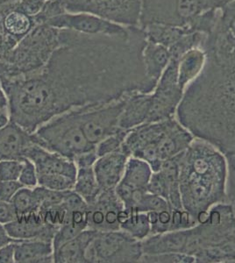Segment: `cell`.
I'll list each match as a JSON object with an SVG mask.
<instances>
[{"instance_id":"obj_41","label":"cell","mask_w":235,"mask_h":263,"mask_svg":"<svg viewBox=\"0 0 235 263\" xmlns=\"http://www.w3.org/2000/svg\"><path fill=\"white\" fill-rule=\"evenodd\" d=\"M10 120L11 119L9 112L0 111V128H3L4 126H6L10 122Z\"/></svg>"},{"instance_id":"obj_30","label":"cell","mask_w":235,"mask_h":263,"mask_svg":"<svg viewBox=\"0 0 235 263\" xmlns=\"http://www.w3.org/2000/svg\"><path fill=\"white\" fill-rule=\"evenodd\" d=\"M129 130L119 129L115 134L108 136L97 144L96 153L98 157L105 156L111 153L118 152L122 148L123 143Z\"/></svg>"},{"instance_id":"obj_3","label":"cell","mask_w":235,"mask_h":263,"mask_svg":"<svg viewBox=\"0 0 235 263\" xmlns=\"http://www.w3.org/2000/svg\"><path fill=\"white\" fill-rule=\"evenodd\" d=\"M182 254L197 263H235V212L229 203L211 207L206 218L183 230Z\"/></svg>"},{"instance_id":"obj_10","label":"cell","mask_w":235,"mask_h":263,"mask_svg":"<svg viewBox=\"0 0 235 263\" xmlns=\"http://www.w3.org/2000/svg\"><path fill=\"white\" fill-rule=\"evenodd\" d=\"M184 93L178 84L177 59L172 58L151 92L152 105L148 123L174 118Z\"/></svg>"},{"instance_id":"obj_15","label":"cell","mask_w":235,"mask_h":263,"mask_svg":"<svg viewBox=\"0 0 235 263\" xmlns=\"http://www.w3.org/2000/svg\"><path fill=\"white\" fill-rule=\"evenodd\" d=\"M33 162L38 175H63L76 180L78 167L74 161L51 152L37 144L28 147L23 155Z\"/></svg>"},{"instance_id":"obj_21","label":"cell","mask_w":235,"mask_h":263,"mask_svg":"<svg viewBox=\"0 0 235 263\" xmlns=\"http://www.w3.org/2000/svg\"><path fill=\"white\" fill-rule=\"evenodd\" d=\"M37 24L34 17L18 9L12 3L0 7V26L8 35L18 42Z\"/></svg>"},{"instance_id":"obj_4","label":"cell","mask_w":235,"mask_h":263,"mask_svg":"<svg viewBox=\"0 0 235 263\" xmlns=\"http://www.w3.org/2000/svg\"><path fill=\"white\" fill-rule=\"evenodd\" d=\"M59 28L36 25L0 64V78L31 75L42 69L60 45Z\"/></svg>"},{"instance_id":"obj_9","label":"cell","mask_w":235,"mask_h":263,"mask_svg":"<svg viewBox=\"0 0 235 263\" xmlns=\"http://www.w3.org/2000/svg\"><path fill=\"white\" fill-rule=\"evenodd\" d=\"M125 96L107 104L78 109L83 133L91 143L97 144L119 131V119L125 105Z\"/></svg>"},{"instance_id":"obj_38","label":"cell","mask_w":235,"mask_h":263,"mask_svg":"<svg viewBox=\"0 0 235 263\" xmlns=\"http://www.w3.org/2000/svg\"><path fill=\"white\" fill-rule=\"evenodd\" d=\"M15 243H10L0 248V263L15 262Z\"/></svg>"},{"instance_id":"obj_39","label":"cell","mask_w":235,"mask_h":263,"mask_svg":"<svg viewBox=\"0 0 235 263\" xmlns=\"http://www.w3.org/2000/svg\"><path fill=\"white\" fill-rule=\"evenodd\" d=\"M13 242H19V240L12 239L7 233L5 224L0 223V248H3L4 246Z\"/></svg>"},{"instance_id":"obj_26","label":"cell","mask_w":235,"mask_h":263,"mask_svg":"<svg viewBox=\"0 0 235 263\" xmlns=\"http://www.w3.org/2000/svg\"><path fill=\"white\" fill-rule=\"evenodd\" d=\"M147 41L155 42L170 48L186 33H191L188 27H176L171 25L150 24L142 28Z\"/></svg>"},{"instance_id":"obj_28","label":"cell","mask_w":235,"mask_h":263,"mask_svg":"<svg viewBox=\"0 0 235 263\" xmlns=\"http://www.w3.org/2000/svg\"><path fill=\"white\" fill-rule=\"evenodd\" d=\"M120 230L142 241L151 235V224L148 213L126 211L125 218L120 223Z\"/></svg>"},{"instance_id":"obj_6","label":"cell","mask_w":235,"mask_h":263,"mask_svg":"<svg viewBox=\"0 0 235 263\" xmlns=\"http://www.w3.org/2000/svg\"><path fill=\"white\" fill-rule=\"evenodd\" d=\"M218 8L214 0H141L139 27L164 24L189 27L195 18Z\"/></svg>"},{"instance_id":"obj_1","label":"cell","mask_w":235,"mask_h":263,"mask_svg":"<svg viewBox=\"0 0 235 263\" xmlns=\"http://www.w3.org/2000/svg\"><path fill=\"white\" fill-rule=\"evenodd\" d=\"M60 45L33 74L1 78L10 119L33 134L67 111L107 104L130 93H151L142 62L146 35H88L60 29Z\"/></svg>"},{"instance_id":"obj_34","label":"cell","mask_w":235,"mask_h":263,"mask_svg":"<svg viewBox=\"0 0 235 263\" xmlns=\"http://www.w3.org/2000/svg\"><path fill=\"white\" fill-rule=\"evenodd\" d=\"M23 167V158L21 160L0 161V182L19 181Z\"/></svg>"},{"instance_id":"obj_37","label":"cell","mask_w":235,"mask_h":263,"mask_svg":"<svg viewBox=\"0 0 235 263\" xmlns=\"http://www.w3.org/2000/svg\"><path fill=\"white\" fill-rule=\"evenodd\" d=\"M18 218V214L11 202L0 201V223L8 224Z\"/></svg>"},{"instance_id":"obj_40","label":"cell","mask_w":235,"mask_h":263,"mask_svg":"<svg viewBox=\"0 0 235 263\" xmlns=\"http://www.w3.org/2000/svg\"><path fill=\"white\" fill-rule=\"evenodd\" d=\"M0 111L9 112V100L0 80Z\"/></svg>"},{"instance_id":"obj_23","label":"cell","mask_w":235,"mask_h":263,"mask_svg":"<svg viewBox=\"0 0 235 263\" xmlns=\"http://www.w3.org/2000/svg\"><path fill=\"white\" fill-rule=\"evenodd\" d=\"M207 54L204 48H192L177 59V78L179 86L185 90L198 78L206 67Z\"/></svg>"},{"instance_id":"obj_32","label":"cell","mask_w":235,"mask_h":263,"mask_svg":"<svg viewBox=\"0 0 235 263\" xmlns=\"http://www.w3.org/2000/svg\"><path fill=\"white\" fill-rule=\"evenodd\" d=\"M38 184L45 188L65 192L74 190L76 180L63 176V175H38Z\"/></svg>"},{"instance_id":"obj_29","label":"cell","mask_w":235,"mask_h":263,"mask_svg":"<svg viewBox=\"0 0 235 263\" xmlns=\"http://www.w3.org/2000/svg\"><path fill=\"white\" fill-rule=\"evenodd\" d=\"M11 203L14 207L18 216L36 213L39 211V204L36 199L33 188L22 187L12 197Z\"/></svg>"},{"instance_id":"obj_2","label":"cell","mask_w":235,"mask_h":263,"mask_svg":"<svg viewBox=\"0 0 235 263\" xmlns=\"http://www.w3.org/2000/svg\"><path fill=\"white\" fill-rule=\"evenodd\" d=\"M228 164L223 153L208 141L195 138L179 155L182 206L197 223L211 207L227 199Z\"/></svg>"},{"instance_id":"obj_11","label":"cell","mask_w":235,"mask_h":263,"mask_svg":"<svg viewBox=\"0 0 235 263\" xmlns=\"http://www.w3.org/2000/svg\"><path fill=\"white\" fill-rule=\"evenodd\" d=\"M45 23L88 35H123L131 27L86 12H63Z\"/></svg>"},{"instance_id":"obj_33","label":"cell","mask_w":235,"mask_h":263,"mask_svg":"<svg viewBox=\"0 0 235 263\" xmlns=\"http://www.w3.org/2000/svg\"><path fill=\"white\" fill-rule=\"evenodd\" d=\"M140 262L147 263H194L191 255L179 253L170 254H143Z\"/></svg>"},{"instance_id":"obj_19","label":"cell","mask_w":235,"mask_h":263,"mask_svg":"<svg viewBox=\"0 0 235 263\" xmlns=\"http://www.w3.org/2000/svg\"><path fill=\"white\" fill-rule=\"evenodd\" d=\"M151 105V93L136 91L126 95L122 114L119 119V127L131 130L148 123Z\"/></svg>"},{"instance_id":"obj_31","label":"cell","mask_w":235,"mask_h":263,"mask_svg":"<svg viewBox=\"0 0 235 263\" xmlns=\"http://www.w3.org/2000/svg\"><path fill=\"white\" fill-rule=\"evenodd\" d=\"M171 206L164 197H159L157 195L147 192L143 195L137 205L134 211L138 213H151V212H162L165 210L170 209Z\"/></svg>"},{"instance_id":"obj_5","label":"cell","mask_w":235,"mask_h":263,"mask_svg":"<svg viewBox=\"0 0 235 263\" xmlns=\"http://www.w3.org/2000/svg\"><path fill=\"white\" fill-rule=\"evenodd\" d=\"M33 135L37 145L74 162L78 156L96 150L83 133L78 109L55 117Z\"/></svg>"},{"instance_id":"obj_17","label":"cell","mask_w":235,"mask_h":263,"mask_svg":"<svg viewBox=\"0 0 235 263\" xmlns=\"http://www.w3.org/2000/svg\"><path fill=\"white\" fill-rule=\"evenodd\" d=\"M35 143L33 134L12 120L0 128V161L21 160L26 150Z\"/></svg>"},{"instance_id":"obj_7","label":"cell","mask_w":235,"mask_h":263,"mask_svg":"<svg viewBox=\"0 0 235 263\" xmlns=\"http://www.w3.org/2000/svg\"><path fill=\"white\" fill-rule=\"evenodd\" d=\"M142 242L122 230L98 231L86 251L87 263L139 262Z\"/></svg>"},{"instance_id":"obj_22","label":"cell","mask_w":235,"mask_h":263,"mask_svg":"<svg viewBox=\"0 0 235 263\" xmlns=\"http://www.w3.org/2000/svg\"><path fill=\"white\" fill-rule=\"evenodd\" d=\"M98 231L87 228L74 239L54 249V262L87 263L86 251Z\"/></svg>"},{"instance_id":"obj_18","label":"cell","mask_w":235,"mask_h":263,"mask_svg":"<svg viewBox=\"0 0 235 263\" xmlns=\"http://www.w3.org/2000/svg\"><path fill=\"white\" fill-rule=\"evenodd\" d=\"M129 157L122 150L98 157L93 170L101 191L116 189L125 173Z\"/></svg>"},{"instance_id":"obj_36","label":"cell","mask_w":235,"mask_h":263,"mask_svg":"<svg viewBox=\"0 0 235 263\" xmlns=\"http://www.w3.org/2000/svg\"><path fill=\"white\" fill-rule=\"evenodd\" d=\"M24 187L19 181H1L0 182V201L11 202L12 197L20 189Z\"/></svg>"},{"instance_id":"obj_25","label":"cell","mask_w":235,"mask_h":263,"mask_svg":"<svg viewBox=\"0 0 235 263\" xmlns=\"http://www.w3.org/2000/svg\"><path fill=\"white\" fill-rule=\"evenodd\" d=\"M88 208V207H87ZM86 209L76 210L68 213L66 220L57 230L53 239L54 249L74 239L88 228Z\"/></svg>"},{"instance_id":"obj_16","label":"cell","mask_w":235,"mask_h":263,"mask_svg":"<svg viewBox=\"0 0 235 263\" xmlns=\"http://www.w3.org/2000/svg\"><path fill=\"white\" fill-rule=\"evenodd\" d=\"M5 227L10 236L19 241L42 239L53 242L58 230V228L46 224L38 212L18 216L15 220L5 224Z\"/></svg>"},{"instance_id":"obj_35","label":"cell","mask_w":235,"mask_h":263,"mask_svg":"<svg viewBox=\"0 0 235 263\" xmlns=\"http://www.w3.org/2000/svg\"><path fill=\"white\" fill-rule=\"evenodd\" d=\"M19 182L24 187L28 188H34L38 185V177L35 166L27 158H23V167L19 178Z\"/></svg>"},{"instance_id":"obj_24","label":"cell","mask_w":235,"mask_h":263,"mask_svg":"<svg viewBox=\"0 0 235 263\" xmlns=\"http://www.w3.org/2000/svg\"><path fill=\"white\" fill-rule=\"evenodd\" d=\"M15 262H54L53 242L42 239H29L15 243Z\"/></svg>"},{"instance_id":"obj_12","label":"cell","mask_w":235,"mask_h":263,"mask_svg":"<svg viewBox=\"0 0 235 263\" xmlns=\"http://www.w3.org/2000/svg\"><path fill=\"white\" fill-rule=\"evenodd\" d=\"M125 214L124 203L116 191H101L96 200L88 204V228L100 232L120 230V223Z\"/></svg>"},{"instance_id":"obj_14","label":"cell","mask_w":235,"mask_h":263,"mask_svg":"<svg viewBox=\"0 0 235 263\" xmlns=\"http://www.w3.org/2000/svg\"><path fill=\"white\" fill-rule=\"evenodd\" d=\"M148 192L164 197L173 209L183 208L179 188V156L162 162L160 170L153 172Z\"/></svg>"},{"instance_id":"obj_8","label":"cell","mask_w":235,"mask_h":263,"mask_svg":"<svg viewBox=\"0 0 235 263\" xmlns=\"http://www.w3.org/2000/svg\"><path fill=\"white\" fill-rule=\"evenodd\" d=\"M63 12H86L124 26L139 27L141 0H56Z\"/></svg>"},{"instance_id":"obj_27","label":"cell","mask_w":235,"mask_h":263,"mask_svg":"<svg viewBox=\"0 0 235 263\" xmlns=\"http://www.w3.org/2000/svg\"><path fill=\"white\" fill-rule=\"evenodd\" d=\"M78 173L76 177L74 191L83 197L87 204L96 200L101 190L98 186L93 166H77Z\"/></svg>"},{"instance_id":"obj_20","label":"cell","mask_w":235,"mask_h":263,"mask_svg":"<svg viewBox=\"0 0 235 263\" xmlns=\"http://www.w3.org/2000/svg\"><path fill=\"white\" fill-rule=\"evenodd\" d=\"M171 60L172 54L169 48L146 41L142 49V62L147 81L153 90Z\"/></svg>"},{"instance_id":"obj_13","label":"cell","mask_w":235,"mask_h":263,"mask_svg":"<svg viewBox=\"0 0 235 263\" xmlns=\"http://www.w3.org/2000/svg\"><path fill=\"white\" fill-rule=\"evenodd\" d=\"M153 171L141 159L129 157L122 179L115 191L128 212L134 211L143 195L148 192Z\"/></svg>"}]
</instances>
